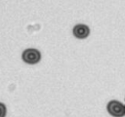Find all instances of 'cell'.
Here are the masks:
<instances>
[{"label":"cell","mask_w":125,"mask_h":117,"mask_svg":"<svg viewBox=\"0 0 125 117\" xmlns=\"http://www.w3.org/2000/svg\"><path fill=\"white\" fill-rule=\"evenodd\" d=\"M6 113H7L6 105L3 102H0V117H6Z\"/></svg>","instance_id":"4"},{"label":"cell","mask_w":125,"mask_h":117,"mask_svg":"<svg viewBox=\"0 0 125 117\" xmlns=\"http://www.w3.org/2000/svg\"><path fill=\"white\" fill-rule=\"evenodd\" d=\"M22 60L27 64H35L38 63L41 59V53L34 48H28L22 52L21 55Z\"/></svg>","instance_id":"1"},{"label":"cell","mask_w":125,"mask_h":117,"mask_svg":"<svg viewBox=\"0 0 125 117\" xmlns=\"http://www.w3.org/2000/svg\"><path fill=\"white\" fill-rule=\"evenodd\" d=\"M72 33L76 38L84 39L90 35V27L86 24L78 23V24L74 25V27L72 28Z\"/></svg>","instance_id":"3"},{"label":"cell","mask_w":125,"mask_h":117,"mask_svg":"<svg viewBox=\"0 0 125 117\" xmlns=\"http://www.w3.org/2000/svg\"><path fill=\"white\" fill-rule=\"evenodd\" d=\"M106 110L113 117H122L125 115V105L118 100H110L106 105Z\"/></svg>","instance_id":"2"}]
</instances>
